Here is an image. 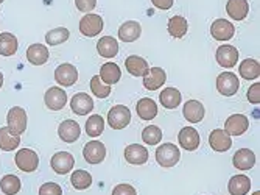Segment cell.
Listing matches in <instances>:
<instances>
[{
    "instance_id": "7",
    "label": "cell",
    "mask_w": 260,
    "mask_h": 195,
    "mask_svg": "<svg viewBox=\"0 0 260 195\" xmlns=\"http://www.w3.org/2000/svg\"><path fill=\"white\" fill-rule=\"evenodd\" d=\"M83 156L89 164H100L105 161L106 156V147L105 144L100 141H90L84 145L83 149Z\"/></svg>"
},
{
    "instance_id": "17",
    "label": "cell",
    "mask_w": 260,
    "mask_h": 195,
    "mask_svg": "<svg viewBox=\"0 0 260 195\" xmlns=\"http://www.w3.org/2000/svg\"><path fill=\"white\" fill-rule=\"evenodd\" d=\"M70 108L78 116H86L93 109V100L87 94L78 92L72 97V100H70Z\"/></svg>"
},
{
    "instance_id": "30",
    "label": "cell",
    "mask_w": 260,
    "mask_h": 195,
    "mask_svg": "<svg viewBox=\"0 0 260 195\" xmlns=\"http://www.w3.org/2000/svg\"><path fill=\"white\" fill-rule=\"evenodd\" d=\"M228 189L231 195H246L251 189V180L246 175H235L229 180Z\"/></svg>"
},
{
    "instance_id": "16",
    "label": "cell",
    "mask_w": 260,
    "mask_h": 195,
    "mask_svg": "<svg viewBox=\"0 0 260 195\" xmlns=\"http://www.w3.org/2000/svg\"><path fill=\"white\" fill-rule=\"evenodd\" d=\"M209 144L215 152H228L232 147V137L224 130H214L209 136Z\"/></svg>"
},
{
    "instance_id": "6",
    "label": "cell",
    "mask_w": 260,
    "mask_h": 195,
    "mask_svg": "<svg viewBox=\"0 0 260 195\" xmlns=\"http://www.w3.org/2000/svg\"><path fill=\"white\" fill-rule=\"evenodd\" d=\"M44 102H45V106L52 109V111H61L66 103H67V94L64 89L58 88V86H53V88H49L45 92V97H44Z\"/></svg>"
},
{
    "instance_id": "24",
    "label": "cell",
    "mask_w": 260,
    "mask_h": 195,
    "mask_svg": "<svg viewBox=\"0 0 260 195\" xmlns=\"http://www.w3.org/2000/svg\"><path fill=\"white\" fill-rule=\"evenodd\" d=\"M27 60L33 64V66H42L49 60V48H47L44 44H33L28 47L27 50Z\"/></svg>"
},
{
    "instance_id": "11",
    "label": "cell",
    "mask_w": 260,
    "mask_h": 195,
    "mask_svg": "<svg viewBox=\"0 0 260 195\" xmlns=\"http://www.w3.org/2000/svg\"><path fill=\"white\" fill-rule=\"evenodd\" d=\"M50 165L58 175H66L74 169L75 159H74L72 155L67 153V152H58L56 155H53V158L50 161Z\"/></svg>"
},
{
    "instance_id": "33",
    "label": "cell",
    "mask_w": 260,
    "mask_h": 195,
    "mask_svg": "<svg viewBox=\"0 0 260 195\" xmlns=\"http://www.w3.org/2000/svg\"><path fill=\"white\" fill-rule=\"evenodd\" d=\"M240 75L245 78V80H255L258 78L260 75V66H258V61L252 60V58H248L245 61H242L240 67Z\"/></svg>"
},
{
    "instance_id": "40",
    "label": "cell",
    "mask_w": 260,
    "mask_h": 195,
    "mask_svg": "<svg viewBox=\"0 0 260 195\" xmlns=\"http://www.w3.org/2000/svg\"><path fill=\"white\" fill-rule=\"evenodd\" d=\"M142 139H144V142L148 144V145H156V144H159L160 139H162V131H160L159 127L150 125V127H147L144 131H142Z\"/></svg>"
},
{
    "instance_id": "12",
    "label": "cell",
    "mask_w": 260,
    "mask_h": 195,
    "mask_svg": "<svg viewBox=\"0 0 260 195\" xmlns=\"http://www.w3.org/2000/svg\"><path fill=\"white\" fill-rule=\"evenodd\" d=\"M58 134L64 142H69V144L75 142V141H78V137L81 134V127L78 125V122H75L72 119H67L59 124Z\"/></svg>"
},
{
    "instance_id": "15",
    "label": "cell",
    "mask_w": 260,
    "mask_h": 195,
    "mask_svg": "<svg viewBox=\"0 0 260 195\" xmlns=\"http://www.w3.org/2000/svg\"><path fill=\"white\" fill-rule=\"evenodd\" d=\"M235 33L234 25L226 19H217L210 27V35L217 41H229Z\"/></svg>"
},
{
    "instance_id": "44",
    "label": "cell",
    "mask_w": 260,
    "mask_h": 195,
    "mask_svg": "<svg viewBox=\"0 0 260 195\" xmlns=\"http://www.w3.org/2000/svg\"><path fill=\"white\" fill-rule=\"evenodd\" d=\"M75 5L80 11H92L97 5V0H75Z\"/></svg>"
},
{
    "instance_id": "13",
    "label": "cell",
    "mask_w": 260,
    "mask_h": 195,
    "mask_svg": "<svg viewBox=\"0 0 260 195\" xmlns=\"http://www.w3.org/2000/svg\"><path fill=\"white\" fill-rule=\"evenodd\" d=\"M165 81H167V74L160 67H151L144 75V86L148 91H157L160 86L165 85Z\"/></svg>"
},
{
    "instance_id": "43",
    "label": "cell",
    "mask_w": 260,
    "mask_h": 195,
    "mask_svg": "<svg viewBox=\"0 0 260 195\" xmlns=\"http://www.w3.org/2000/svg\"><path fill=\"white\" fill-rule=\"evenodd\" d=\"M112 195H137V193L131 184H119V186L114 187Z\"/></svg>"
},
{
    "instance_id": "45",
    "label": "cell",
    "mask_w": 260,
    "mask_h": 195,
    "mask_svg": "<svg viewBox=\"0 0 260 195\" xmlns=\"http://www.w3.org/2000/svg\"><path fill=\"white\" fill-rule=\"evenodd\" d=\"M151 2L159 10H170L173 5V0H151Z\"/></svg>"
},
{
    "instance_id": "35",
    "label": "cell",
    "mask_w": 260,
    "mask_h": 195,
    "mask_svg": "<svg viewBox=\"0 0 260 195\" xmlns=\"http://www.w3.org/2000/svg\"><path fill=\"white\" fill-rule=\"evenodd\" d=\"M105 130V119L100 114H93L87 119L86 122V133L90 137H97L103 133Z\"/></svg>"
},
{
    "instance_id": "47",
    "label": "cell",
    "mask_w": 260,
    "mask_h": 195,
    "mask_svg": "<svg viewBox=\"0 0 260 195\" xmlns=\"http://www.w3.org/2000/svg\"><path fill=\"white\" fill-rule=\"evenodd\" d=\"M252 195H260V190H257V192H254Z\"/></svg>"
},
{
    "instance_id": "19",
    "label": "cell",
    "mask_w": 260,
    "mask_h": 195,
    "mask_svg": "<svg viewBox=\"0 0 260 195\" xmlns=\"http://www.w3.org/2000/svg\"><path fill=\"white\" fill-rule=\"evenodd\" d=\"M182 113H184V117L188 122H190V124H198V122H201L204 119L206 109H204L201 102H198V100H188V102L184 103Z\"/></svg>"
},
{
    "instance_id": "41",
    "label": "cell",
    "mask_w": 260,
    "mask_h": 195,
    "mask_svg": "<svg viewBox=\"0 0 260 195\" xmlns=\"http://www.w3.org/2000/svg\"><path fill=\"white\" fill-rule=\"evenodd\" d=\"M39 195H62V189L56 183H45L39 187Z\"/></svg>"
},
{
    "instance_id": "27",
    "label": "cell",
    "mask_w": 260,
    "mask_h": 195,
    "mask_svg": "<svg viewBox=\"0 0 260 195\" xmlns=\"http://www.w3.org/2000/svg\"><path fill=\"white\" fill-rule=\"evenodd\" d=\"M181 92L175 88H165L160 95H159V102L164 108L167 109H175L181 105Z\"/></svg>"
},
{
    "instance_id": "8",
    "label": "cell",
    "mask_w": 260,
    "mask_h": 195,
    "mask_svg": "<svg viewBox=\"0 0 260 195\" xmlns=\"http://www.w3.org/2000/svg\"><path fill=\"white\" fill-rule=\"evenodd\" d=\"M55 80L59 86H72L78 80V70L75 66L64 63L56 67L55 70Z\"/></svg>"
},
{
    "instance_id": "2",
    "label": "cell",
    "mask_w": 260,
    "mask_h": 195,
    "mask_svg": "<svg viewBox=\"0 0 260 195\" xmlns=\"http://www.w3.org/2000/svg\"><path fill=\"white\" fill-rule=\"evenodd\" d=\"M14 161L22 172H27V174H33L39 165V156L31 149H20L16 153Z\"/></svg>"
},
{
    "instance_id": "4",
    "label": "cell",
    "mask_w": 260,
    "mask_h": 195,
    "mask_svg": "<svg viewBox=\"0 0 260 195\" xmlns=\"http://www.w3.org/2000/svg\"><path fill=\"white\" fill-rule=\"evenodd\" d=\"M7 124H8V128L16 133V134H22L27 128V113L23 108L20 106H13L10 111H8V116H7Z\"/></svg>"
},
{
    "instance_id": "10",
    "label": "cell",
    "mask_w": 260,
    "mask_h": 195,
    "mask_svg": "<svg viewBox=\"0 0 260 195\" xmlns=\"http://www.w3.org/2000/svg\"><path fill=\"white\" fill-rule=\"evenodd\" d=\"M249 127V120L243 114H232L224 124V131L229 136H242Z\"/></svg>"
},
{
    "instance_id": "25",
    "label": "cell",
    "mask_w": 260,
    "mask_h": 195,
    "mask_svg": "<svg viewBox=\"0 0 260 195\" xmlns=\"http://www.w3.org/2000/svg\"><path fill=\"white\" fill-rule=\"evenodd\" d=\"M140 33H142V27L136 20H128V22L122 23V27L119 29V38L123 42H133V41L139 39Z\"/></svg>"
},
{
    "instance_id": "3",
    "label": "cell",
    "mask_w": 260,
    "mask_h": 195,
    "mask_svg": "<svg viewBox=\"0 0 260 195\" xmlns=\"http://www.w3.org/2000/svg\"><path fill=\"white\" fill-rule=\"evenodd\" d=\"M181 158L179 149L173 144H162L156 150V161L162 167H173L178 164Z\"/></svg>"
},
{
    "instance_id": "37",
    "label": "cell",
    "mask_w": 260,
    "mask_h": 195,
    "mask_svg": "<svg viewBox=\"0 0 260 195\" xmlns=\"http://www.w3.org/2000/svg\"><path fill=\"white\" fill-rule=\"evenodd\" d=\"M22 184H20V180L16 177V175H5L2 180H0V189L5 195H16L19 193Z\"/></svg>"
},
{
    "instance_id": "46",
    "label": "cell",
    "mask_w": 260,
    "mask_h": 195,
    "mask_svg": "<svg viewBox=\"0 0 260 195\" xmlns=\"http://www.w3.org/2000/svg\"><path fill=\"white\" fill-rule=\"evenodd\" d=\"M2 86H4V74L0 72V88H2Z\"/></svg>"
},
{
    "instance_id": "9",
    "label": "cell",
    "mask_w": 260,
    "mask_h": 195,
    "mask_svg": "<svg viewBox=\"0 0 260 195\" xmlns=\"http://www.w3.org/2000/svg\"><path fill=\"white\" fill-rule=\"evenodd\" d=\"M239 86H240V81L232 72H223V74H220L217 78V89L220 94H223L226 97L237 94Z\"/></svg>"
},
{
    "instance_id": "5",
    "label": "cell",
    "mask_w": 260,
    "mask_h": 195,
    "mask_svg": "<svg viewBox=\"0 0 260 195\" xmlns=\"http://www.w3.org/2000/svg\"><path fill=\"white\" fill-rule=\"evenodd\" d=\"M103 19L102 16L99 14H86L81 22H80V32L83 33V36H87V38H93L102 33L103 30Z\"/></svg>"
},
{
    "instance_id": "20",
    "label": "cell",
    "mask_w": 260,
    "mask_h": 195,
    "mask_svg": "<svg viewBox=\"0 0 260 195\" xmlns=\"http://www.w3.org/2000/svg\"><path fill=\"white\" fill-rule=\"evenodd\" d=\"M125 159L129 164L142 165L148 161V150L144 147V145H139V144L128 145V147L125 149Z\"/></svg>"
},
{
    "instance_id": "39",
    "label": "cell",
    "mask_w": 260,
    "mask_h": 195,
    "mask_svg": "<svg viewBox=\"0 0 260 195\" xmlns=\"http://www.w3.org/2000/svg\"><path fill=\"white\" fill-rule=\"evenodd\" d=\"M90 89H92L93 95H95L97 99H106V97L111 94V86L105 85V83L100 80L99 75L92 77V80H90Z\"/></svg>"
},
{
    "instance_id": "14",
    "label": "cell",
    "mask_w": 260,
    "mask_h": 195,
    "mask_svg": "<svg viewBox=\"0 0 260 195\" xmlns=\"http://www.w3.org/2000/svg\"><path fill=\"white\" fill-rule=\"evenodd\" d=\"M178 139H179V144L184 150L193 152L200 147V134L193 127H184L179 131Z\"/></svg>"
},
{
    "instance_id": "34",
    "label": "cell",
    "mask_w": 260,
    "mask_h": 195,
    "mask_svg": "<svg viewBox=\"0 0 260 195\" xmlns=\"http://www.w3.org/2000/svg\"><path fill=\"white\" fill-rule=\"evenodd\" d=\"M187 29H188V23H187V20L182 16H173L169 20V33L173 38H178L179 39V38L185 36Z\"/></svg>"
},
{
    "instance_id": "31",
    "label": "cell",
    "mask_w": 260,
    "mask_h": 195,
    "mask_svg": "<svg viewBox=\"0 0 260 195\" xmlns=\"http://www.w3.org/2000/svg\"><path fill=\"white\" fill-rule=\"evenodd\" d=\"M97 50L103 58H114L119 53V42L111 36H103L97 44Z\"/></svg>"
},
{
    "instance_id": "22",
    "label": "cell",
    "mask_w": 260,
    "mask_h": 195,
    "mask_svg": "<svg viewBox=\"0 0 260 195\" xmlns=\"http://www.w3.org/2000/svg\"><path fill=\"white\" fill-rule=\"evenodd\" d=\"M232 164L239 170H249L255 164V155L249 149H240L232 158Z\"/></svg>"
},
{
    "instance_id": "48",
    "label": "cell",
    "mask_w": 260,
    "mask_h": 195,
    "mask_svg": "<svg viewBox=\"0 0 260 195\" xmlns=\"http://www.w3.org/2000/svg\"><path fill=\"white\" fill-rule=\"evenodd\" d=\"M0 4H4V0H0Z\"/></svg>"
},
{
    "instance_id": "26",
    "label": "cell",
    "mask_w": 260,
    "mask_h": 195,
    "mask_svg": "<svg viewBox=\"0 0 260 195\" xmlns=\"http://www.w3.org/2000/svg\"><path fill=\"white\" fill-rule=\"evenodd\" d=\"M125 66H126V70L134 77H144L148 72V69H150L148 61H145V58L136 57V55L128 57L126 61H125Z\"/></svg>"
},
{
    "instance_id": "21",
    "label": "cell",
    "mask_w": 260,
    "mask_h": 195,
    "mask_svg": "<svg viewBox=\"0 0 260 195\" xmlns=\"http://www.w3.org/2000/svg\"><path fill=\"white\" fill-rule=\"evenodd\" d=\"M100 80L108 85V86H112L115 83H119L120 81V77H122V70L120 67L117 66L115 63H105L100 69Z\"/></svg>"
},
{
    "instance_id": "28",
    "label": "cell",
    "mask_w": 260,
    "mask_h": 195,
    "mask_svg": "<svg viewBox=\"0 0 260 195\" xmlns=\"http://www.w3.org/2000/svg\"><path fill=\"white\" fill-rule=\"evenodd\" d=\"M226 11L234 20H243L248 16L249 5L246 0H228Z\"/></svg>"
},
{
    "instance_id": "38",
    "label": "cell",
    "mask_w": 260,
    "mask_h": 195,
    "mask_svg": "<svg viewBox=\"0 0 260 195\" xmlns=\"http://www.w3.org/2000/svg\"><path fill=\"white\" fill-rule=\"evenodd\" d=\"M69 36H70V33L67 29L58 27V29H53L45 35V41L49 45H59V44L66 42L69 39Z\"/></svg>"
},
{
    "instance_id": "29",
    "label": "cell",
    "mask_w": 260,
    "mask_h": 195,
    "mask_svg": "<svg viewBox=\"0 0 260 195\" xmlns=\"http://www.w3.org/2000/svg\"><path fill=\"white\" fill-rule=\"evenodd\" d=\"M136 111L142 120H153L157 116V105L153 99L145 97V99H140L137 102Z\"/></svg>"
},
{
    "instance_id": "1",
    "label": "cell",
    "mask_w": 260,
    "mask_h": 195,
    "mask_svg": "<svg viewBox=\"0 0 260 195\" xmlns=\"http://www.w3.org/2000/svg\"><path fill=\"white\" fill-rule=\"evenodd\" d=\"M131 122V111L123 105H115L108 113V125L114 130H123Z\"/></svg>"
},
{
    "instance_id": "32",
    "label": "cell",
    "mask_w": 260,
    "mask_h": 195,
    "mask_svg": "<svg viewBox=\"0 0 260 195\" xmlns=\"http://www.w3.org/2000/svg\"><path fill=\"white\" fill-rule=\"evenodd\" d=\"M17 52V38L13 33H2L0 35V55L13 57Z\"/></svg>"
},
{
    "instance_id": "42",
    "label": "cell",
    "mask_w": 260,
    "mask_h": 195,
    "mask_svg": "<svg viewBox=\"0 0 260 195\" xmlns=\"http://www.w3.org/2000/svg\"><path fill=\"white\" fill-rule=\"evenodd\" d=\"M248 100L254 105L260 103V83L251 85V88L248 89Z\"/></svg>"
},
{
    "instance_id": "36",
    "label": "cell",
    "mask_w": 260,
    "mask_h": 195,
    "mask_svg": "<svg viewBox=\"0 0 260 195\" xmlns=\"http://www.w3.org/2000/svg\"><path fill=\"white\" fill-rule=\"evenodd\" d=\"M70 181H72V186L77 189V190H84V189H89L90 184H92V177L89 172L86 170H75L70 177Z\"/></svg>"
},
{
    "instance_id": "18",
    "label": "cell",
    "mask_w": 260,
    "mask_h": 195,
    "mask_svg": "<svg viewBox=\"0 0 260 195\" xmlns=\"http://www.w3.org/2000/svg\"><path fill=\"white\" fill-rule=\"evenodd\" d=\"M217 61L220 66L229 69L234 67L239 61V50L232 45H221L218 50H217Z\"/></svg>"
},
{
    "instance_id": "23",
    "label": "cell",
    "mask_w": 260,
    "mask_h": 195,
    "mask_svg": "<svg viewBox=\"0 0 260 195\" xmlns=\"http://www.w3.org/2000/svg\"><path fill=\"white\" fill-rule=\"evenodd\" d=\"M19 144H20V134L13 133L8 127L0 128V150L13 152L19 147Z\"/></svg>"
}]
</instances>
